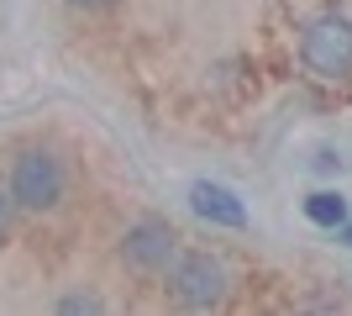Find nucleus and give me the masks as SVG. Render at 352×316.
<instances>
[{
    "instance_id": "6",
    "label": "nucleus",
    "mask_w": 352,
    "mask_h": 316,
    "mask_svg": "<svg viewBox=\"0 0 352 316\" xmlns=\"http://www.w3.org/2000/svg\"><path fill=\"white\" fill-rule=\"evenodd\" d=\"M305 216L316 227H331V232H337V227L347 222V200H342L337 190H316V196L305 200Z\"/></svg>"
},
{
    "instance_id": "4",
    "label": "nucleus",
    "mask_w": 352,
    "mask_h": 316,
    "mask_svg": "<svg viewBox=\"0 0 352 316\" xmlns=\"http://www.w3.org/2000/svg\"><path fill=\"white\" fill-rule=\"evenodd\" d=\"M174 248H179L174 227L158 222V216H147V222H137L132 232H126V242H121V258H126L132 269H168Z\"/></svg>"
},
{
    "instance_id": "8",
    "label": "nucleus",
    "mask_w": 352,
    "mask_h": 316,
    "mask_svg": "<svg viewBox=\"0 0 352 316\" xmlns=\"http://www.w3.org/2000/svg\"><path fill=\"white\" fill-rule=\"evenodd\" d=\"M11 206H16V200H11V190H0V238L11 232Z\"/></svg>"
},
{
    "instance_id": "5",
    "label": "nucleus",
    "mask_w": 352,
    "mask_h": 316,
    "mask_svg": "<svg viewBox=\"0 0 352 316\" xmlns=\"http://www.w3.org/2000/svg\"><path fill=\"white\" fill-rule=\"evenodd\" d=\"M190 206H195V216H206L210 227H248V206L236 200V190H226V185H216V180H195L190 185Z\"/></svg>"
},
{
    "instance_id": "2",
    "label": "nucleus",
    "mask_w": 352,
    "mask_h": 316,
    "mask_svg": "<svg viewBox=\"0 0 352 316\" xmlns=\"http://www.w3.org/2000/svg\"><path fill=\"white\" fill-rule=\"evenodd\" d=\"M168 264H174V269H168V290H174L179 306H190V311H210V306L226 301L232 274H226L221 258H210V253H174Z\"/></svg>"
},
{
    "instance_id": "7",
    "label": "nucleus",
    "mask_w": 352,
    "mask_h": 316,
    "mask_svg": "<svg viewBox=\"0 0 352 316\" xmlns=\"http://www.w3.org/2000/svg\"><path fill=\"white\" fill-rule=\"evenodd\" d=\"M63 311H105V301H95V295H69Z\"/></svg>"
},
{
    "instance_id": "1",
    "label": "nucleus",
    "mask_w": 352,
    "mask_h": 316,
    "mask_svg": "<svg viewBox=\"0 0 352 316\" xmlns=\"http://www.w3.org/2000/svg\"><path fill=\"white\" fill-rule=\"evenodd\" d=\"M300 59L321 85H342L352 79V21L342 16H316L300 37Z\"/></svg>"
},
{
    "instance_id": "3",
    "label": "nucleus",
    "mask_w": 352,
    "mask_h": 316,
    "mask_svg": "<svg viewBox=\"0 0 352 316\" xmlns=\"http://www.w3.org/2000/svg\"><path fill=\"white\" fill-rule=\"evenodd\" d=\"M11 200L21 211H53L63 200V164L47 148H27L11 164Z\"/></svg>"
},
{
    "instance_id": "10",
    "label": "nucleus",
    "mask_w": 352,
    "mask_h": 316,
    "mask_svg": "<svg viewBox=\"0 0 352 316\" xmlns=\"http://www.w3.org/2000/svg\"><path fill=\"white\" fill-rule=\"evenodd\" d=\"M342 242H347V248H352V222H342Z\"/></svg>"
},
{
    "instance_id": "9",
    "label": "nucleus",
    "mask_w": 352,
    "mask_h": 316,
    "mask_svg": "<svg viewBox=\"0 0 352 316\" xmlns=\"http://www.w3.org/2000/svg\"><path fill=\"white\" fill-rule=\"evenodd\" d=\"M69 6H79V11H100V6H111V0H69Z\"/></svg>"
}]
</instances>
